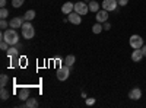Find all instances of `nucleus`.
<instances>
[{
	"label": "nucleus",
	"instance_id": "nucleus-6",
	"mask_svg": "<svg viewBox=\"0 0 146 108\" xmlns=\"http://www.w3.org/2000/svg\"><path fill=\"white\" fill-rule=\"evenodd\" d=\"M23 23H25V18L23 16H15L9 21V27L13 28V29H19V28H22Z\"/></svg>",
	"mask_w": 146,
	"mask_h": 108
},
{
	"label": "nucleus",
	"instance_id": "nucleus-9",
	"mask_svg": "<svg viewBox=\"0 0 146 108\" xmlns=\"http://www.w3.org/2000/svg\"><path fill=\"white\" fill-rule=\"evenodd\" d=\"M129 98H130L131 101H139V99L142 98V89H140V88H133V89H130Z\"/></svg>",
	"mask_w": 146,
	"mask_h": 108
},
{
	"label": "nucleus",
	"instance_id": "nucleus-11",
	"mask_svg": "<svg viewBox=\"0 0 146 108\" xmlns=\"http://www.w3.org/2000/svg\"><path fill=\"white\" fill-rule=\"evenodd\" d=\"M29 95H31V91H29L28 88H21V89L18 91V97H19L21 101H27V99L29 98Z\"/></svg>",
	"mask_w": 146,
	"mask_h": 108
},
{
	"label": "nucleus",
	"instance_id": "nucleus-27",
	"mask_svg": "<svg viewBox=\"0 0 146 108\" xmlns=\"http://www.w3.org/2000/svg\"><path fill=\"white\" fill-rule=\"evenodd\" d=\"M117 2H118V6H121V7H124V6L129 5V0H117Z\"/></svg>",
	"mask_w": 146,
	"mask_h": 108
},
{
	"label": "nucleus",
	"instance_id": "nucleus-1",
	"mask_svg": "<svg viewBox=\"0 0 146 108\" xmlns=\"http://www.w3.org/2000/svg\"><path fill=\"white\" fill-rule=\"evenodd\" d=\"M0 37H2V40H5L6 42H9V45H16L19 42V34L13 28L3 31L2 34H0Z\"/></svg>",
	"mask_w": 146,
	"mask_h": 108
},
{
	"label": "nucleus",
	"instance_id": "nucleus-15",
	"mask_svg": "<svg viewBox=\"0 0 146 108\" xmlns=\"http://www.w3.org/2000/svg\"><path fill=\"white\" fill-rule=\"evenodd\" d=\"M18 51H19V48H18L16 45H10L9 50H7V56H9L10 58H15V57L18 56Z\"/></svg>",
	"mask_w": 146,
	"mask_h": 108
},
{
	"label": "nucleus",
	"instance_id": "nucleus-5",
	"mask_svg": "<svg viewBox=\"0 0 146 108\" xmlns=\"http://www.w3.org/2000/svg\"><path fill=\"white\" fill-rule=\"evenodd\" d=\"M75 12H78V13L82 15V16L86 15L89 12V5L85 2V0L83 2H78V3H75Z\"/></svg>",
	"mask_w": 146,
	"mask_h": 108
},
{
	"label": "nucleus",
	"instance_id": "nucleus-30",
	"mask_svg": "<svg viewBox=\"0 0 146 108\" xmlns=\"http://www.w3.org/2000/svg\"><path fill=\"white\" fill-rule=\"evenodd\" d=\"M142 53H143V56L146 57V45L143 44V47H142Z\"/></svg>",
	"mask_w": 146,
	"mask_h": 108
},
{
	"label": "nucleus",
	"instance_id": "nucleus-14",
	"mask_svg": "<svg viewBox=\"0 0 146 108\" xmlns=\"http://www.w3.org/2000/svg\"><path fill=\"white\" fill-rule=\"evenodd\" d=\"M88 5H89V10H91V12H94V13H96V12L100 10V7H101V5H100L98 2H96V0H91V2H89Z\"/></svg>",
	"mask_w": 146,
	"mask_h": 108
},
{
	"label": "nucleus",
	"instance_id": "nucleus-24",
	"mask_svg": "<svg viewBox=\"0 0 146 108\" xmlns=\"http://www.w3.org/2000/svg\"><path fill=\"white\" fill-rule=\"evenodd\" d=\"M9 16V10L6 9V7H2V10H0V18L2 19H6Z\"/></svg>",
	"mask_w": 146,
	"mask_h": 108
},
{
	"label": "nucleus",
	"instance_id": "nucleus-25",
	"mask_svg": "<svg viewBox=\"0 0 146 108\" xmlns=\"http://www.w3.org/2000/svg\"><path fill=\"white\" fill-rule=\"evenodd\" d=\"M7 27H9V23L6 22V19H2V21H0V28H2L3 31H6Z\"/></svg>",
	"mask_w": 146,
	"mask_h": 108
},
{
	"label": "nucleus",
	"instance_id": "nucleus-17",
	"mask_svg": "<svg viewBox=\"0 0 146 108\" xmlns=\"http://www.w3.org/2000/svg\"><path fill=\"white\" fill-rule=\"evenodd\" d=\"M35 15H36V13H35V10H32V9H31V10H27V12H25V15H23V18H25V21L32 22V21L35 19Z\"/></svg>",
	"mask_w": 146,
	"mask_h": 108
},
{
	"label": "nucleus",
	"instance_id": "nucleus-29",
	"mask_svg": "<svg viewBox=\"0 0 146 108\" xmlns=\"http://www.w3.org/2000/svg\"><path fill=\"white\" fill-rule=\"evenodd\" d=\"M7 5V2H6V0H0V7H5Z\"/></svg>",
	"mask_w": 146,
	"mask_h": 108
},
{
	"label": "nucleus",
	"instance_id": "nucleus-19",
	"mask_svg": "<svg viewBox=\"0 0 146 108\" xmlns=\"http://www.w3.org/2000/svg\"><path fill=\"white\" fill-rule=\"evenodd\" d=\"M102 29H104V27H102V23H101V22H96L95 25L92 27V32H94V34H101Z\"/></svg>",
	"mask_w": 146,
	"mask_h": 108
},
{
	"label": "nucleus",
	"instance_id": "nucleus-10",
	"mask_svg": "<svg viewBox=\"0 0 146 108\" xmlns=\"http://www.w3.org/2000/svg\"><path fill=\"white\" fill-rule=\"evenodd\" d=\"M96 22H101V23H104V22H107L108 21V10H105V9H100L98 12H96Z\"/></svg>",
	"mask_w": 146,
	"mask_h": 108
},
{
	"label": "nucleus",
	"instance_id": "nucleus-12",
	"mask_svg": "<svg viewBox=\"0 0 146 108\" xmlns=\"http://www.w3.org/2000/svg\"><path fill=\"white\" fill-rule=\"evenodd\" d=\"M143 57H145V56H143V53H142V48H136L135 51L131 53V60H133L135 63H139Z\"/></svg>",
	"mask_w": 146,
	"mask_h": 108
},
{
	"label": "nucleus",
	"instance_id": "nucleus-16",
	"mask_svg": "<svg viewBox=\"0 0 146 108\" xmlns=\"http://www.w3.org/2000/svg\"><path fill=\"white\" fill-rule=\"evenodd\" d=\"M23 107H27V108H35V107H38V101H36L35 98H31V97H29Z\"/></svg>",
	"mask_w": 146,
	"mask_h": 108
},
{
	"label": "nucleus",
	"instance_id": "nucleus-21",
	"mask_svg": "<svg viewBox=\"0 0 146 108\" xmlns=\"http://www.w3.org/2000/svg\"><path fill=\"white\" fill-rule=\"evenodd\" d=\"M0 98H2V101H6V99L9 98V92H7L6 88H2V89H0Z\"/></svg>",
	"mask_w": 146,
	"mask_h": 108
},
{
	"label": "nucleus",
	"instance_id": "nucleus-26",
	"mask_svg": "<svg viewBox=\"0 0 146 108\" xmlns=\"http://www.w3.org/2000/svg\"><path fill=\"white\" fill-rule=\"evenodd\" d=\"M102 27H104V31H110V29H111V23H110V22L107 21V22H104V23H102Z\"/></svg>",
	"mask_w": 146,
	"mask_h": 108
},
{
	"label": "nucleus",
	"instance_id": "nucleus-2",
	"mask_svg": "<svg viewBox=\"0 0 146 108\" xmlns=\"http://www.w3.org/2000/svg\"><path fill=\"white\" fill-rule=\"evenodd\" d=\"M21 34L25 40H32L35 37V28L32 27V23L29 21H25V23L21 28Z\"/></svg>",
	"mask_w": 146,
	"mask_h": 108
},
{
	"label": "nucleus",
	"instance_id": "nucleus-8",
	"mask_svg": "<svg viewBox=\"0 0 146 108\" xmlns=\"http://www.w3.org/2000/svg\"><path fill=\"white\" fill-rule=\"evenodd\" d=\"M67 21H69V22H72L73 25H80V23H82V15H79L78 12L73 10L72 13H69V15H67Z\"/></svg>",
	"mask_w": 146,
	"mask_h": 108
},
{
	"label": "nucleus",
	"instance_id": "nucleus-7",
	"mask_svg": "<svg viewBox=\"0 0 146 108\" xmlns=\"http://www.w3.org/2000/svg\"><path fill=\"white\" fill-rule=\"evenodd\" d=\"M102 9L108 10V12H114L117 10V6H118V2L117 0H102Z\"/></svg>",
	"mask_w": 146,
	"mask_h": 108
},
{
	"label": "nucleus",
	"instance_id": "nucleus-28",
	"mask_svg": "<svg viewBox=\"0 0 146 108\" xmlns=\"http://www.w3.org/2000/svg\"><path fill=\"white\" fill-rule=\"evenodd\" d=\"M95 102H96L95 98H86V105H94Z\"/></svg>",
	"mask_w": 146,
	"mask_h": 108
},
{
	"label": "nucleus",
	"instance_id": "nucleus-3",
	"mask_svg": "<svg viewBox=\"0 0 146 108\" xmlns=\"http://www.w3.org/2000/svg\"><path fill=\"white\" fill-rule=\"evenodd\" d=\"M70 76V67L69 66H66V64H63V66H60L58 69H57V72H56V78L58 79V80H67V78Z\"/></svg>",
	"mask_w": 146,
	"mask_h": 108
},
{
	"label": "nucleus",
	"instance_id": "nucleus-20",
	"mask_svg": "<svg viewBox=\"0 0 146 108\" xmlns=\"http://www.w3.org/2000/svg\"><path fill=\"white\" fill-rule=\"evenodd\" d=\"M7 82H9V78H7V75H5V73H2V75H0V88H6Z\"/></svg>",
	"mask_w": 146,
	"mask_h": 108
},
{
	"label": "nucleus",
	"instance_id": "nucleus-23",
	"mask_svg": "<svg viewBox=\"0 0 146 108\" xmlns=\"http://www.w3.org/2000/svg\"><path fill=\"white\" fill-rule=\"evenodd\" d=\"M23 3H25V0H12V6L13 7H21V6H23Z\"/></svg>",
	"mask_w": 146,
	"mask_h": 108
},
{
	"label": "nucleus",
	"instance_id": "nucleus-13",
	"mask_svg": "<svg viewBox=\"0 0 146 108\" xmlns=\"http://www.w3.org/2000/svg\"><path fill=\"white\" fill-rule=\"evenodd\" d=\"M73 10H75V3H72V2H66V3L62 6V12H63L64 15L72 13Z\"/></svg>",
	"mask_w": 146,
	"mask_h": 108
},
{
	"label": "nucleus",
	"instance_id": "nucleus-4",
	"mask_svg": "<svg viewBox=\"0 0 146 108\" xmlns=\"http://www.w3.org/2000/svg\"><path fill=\"white\" fill-rule=\"evenodd\" d=\"M129 44L133 50H136V48H142L143 47V38L140 37V35L135 34V35H131L130 40H129Z\"/></svg>",
	"mask_w": 146,
	"mask_h": 108
},
{
	"label": "nucleus",
	"instance_id": "nucleus-22",
	"mask_svg": "<svg viewBox=\"0 0 146 108\" xmlns=\"http://www.w3.org/2000/svg\"><path fill=\"white\" fill-rule=\"evenodd\" d=\"M9 42H6L5 40H2V41H0V50H2V51H7L9 50Z\"/></svg>",
	"mask_w": 146,
	"mask_h": 108
},
{
	"label": "nucleus",
	"instance_id": "nucleus-18",
	"mask_svg": "<svg viewBox=\"0 0 146 108\" xmlns=\"http://www.w3.org/2000/svg\"><path fill=\"white\" fill-rule=\"evenodd\" d=\"M75 60H76L75 56H73V54H69V56H66V58H64V64L69 66V67H72L73 64H75Z\"/></svg>",
	"mask_w": 146,
	"mask_h": 108
}]
</instances>
